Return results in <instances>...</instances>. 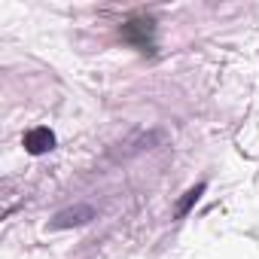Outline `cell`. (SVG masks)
<instances>
[{"label": "cell", "mask_w": 259, "mask_h": 259, "mask_svg": "<svg viewBox=\"0 0 259 259\" xmlns=\"http://www.w3.org/2000/svg\"><path fill=\"white\" fill-rule=\"evenodd\" d=\"M122 37L144 52H153V19H132L122 25Z\"/></svg>", "instance_id": "cell-1"}, {"label": "cell", "mask_w": 259, "mask_h": 259, "mask_svg": "<svg viewBox=\"0 0 259 259\" xmlns=\"http://www.w3.org/2000/svg\"><path fill=\"white\" fill-rule=\"evenodd\" d=\"M52 144H55V138H52V132H49V128H34V132L25 138V147H28L34 156H40V153L52 150Z\"/></svg>", "instance_id": "cell-2"}, {"label": "cell", "mask_w": 259, "mask_h": 259, "mask_svg": "<svg viewBox=\"0 0 259 259\" xmlns=\"http://www.w3.org/2000/svg\"><path fill=\"white\" fill-rule=\"evenodd\" d=\"M95 217L92 207H76V210H64L55 217V229H64V226H79V223H89Z\"/></svg>", "instance_id": "cell-3"}]
</instances>
